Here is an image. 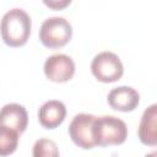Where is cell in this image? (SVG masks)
Instances as JSON below:
<instances>
[{
  "label": "cell",
  "instance_id": "6da1fadb",
  "mask_svg": "<svg viewBox=\"0 0 157 157\" xmlns=\"http://www.w3.org/2000/svg\"><path fill=\"white\" fill-rule=\"evenodd\" d=\"M31 17L22 9H11L0 21V33L4 43L11 48H18L27 43L31 36Z\"/></svg>",
  "mask_w": 157,
  "mask_h": 157
},
{
  "label": "cell",
  "instance_id": "7a4b0ae2",
  "mask_svg": "<svg viewBox=\"0 0 157 157\" xmlns=\"http://www.w3.org/2000/svg\"><path fill=\"white\" fill-rule=\"evenodd\" d=\"M92 135L96 146H117L125 142L128 137V128L126 124L117 117H96Z\"/></svg>",
  "mask_w": 157,
  "mask_h": 157
},
{
  "label": "cell",
  "instance_id": "3957f363",
  "mask_svg": "<svg viewBox=\"0 0 157 157\" xmlns=\"http://www.w3.org/2000/svg\"><path fill=\"white\" fill-rule=\"evenodd\" d=\"M72 38V27L64 17H49L44 20L39 29V40L45 48L59 49Z\"/></svg>",
  "mask_w": 157,
  "mask_h": 157
},
{
  "label": "cell",
  "instance_id": "277c9868",
  "mask_svg": "<svg viewBox=\"0 0 157 157\" xmlns=\"http://www.w3.org/2000/svg\"><path fill=\"white\" fill-rule=\"evenodd\" d=\"M92 75L101 82L112 83L123 77L124 66L119 56L112 52L98 53L91 63Z\"/></svg>",
  "mask_w": 157,
  "mask_h": 157
},
{
  "label": "cell",
  "instance_id": "5b68a950",
  "mask_svg": "<svg viewBox=\"0 0 157 157\" xmlns=\"http://www.w3.org/2000/svg\"><path fill=\"white\" fill-rule=\"evenodd\" d=\"M96 117L87 113L76 114L69 125V136L72 142L82 150H92L96 147L92 129Z\"/></svg>",
  "mask_w": 157,
  "mask_h": 157
},
{
  "label": "cell",
  "instance_id": "8992f818",
  "mask_svg": "<svg viewBox=\"0 0 157 157\" xmlns=\"http://www.w3.org/2000/svg\"><path fill=\"white\" fill-rule=\"evenodd\" d=\"M43 71L52 82H67L75 75V63L66 54H54L45 60Z\"/></svg>",
  "mask_w": 157,
  "mask_h": 157
},
{
  "label": "cell",
  "instance_id": "52a82bcc",
  "mask_svg": "<svg viewBox=\"0 0 157 157\" xmlns=\"http://www.w3.org/2000/svg\"><path fill=\"white\" fill-rule=\"evenodd\" d=\"M108 104L112 109L128 113L137 108L140 102L139 92L130 86H119L113 88L107 97Z\"/></svg>",
  "mask_w": 157,
  "mask_h": 157
},
{
  "label": "cell",
  "instance_id": "ba28073f",
  "mask_svg": "<svg viewBox=\"0 0 157 157\" xmlns=\"http://www.w3.org/2000/svg\"><path fill=\"white\" fill-rule=\"evenodd\" d=\"M0 125L10 128L18 134L25 132L28 125V114L26 108L18 103L5 104L0 109Z\"/></svg>",
  "mask_w": 157,
  "mask_h": 157
},
{
  "label": "cell",
  "instance_id": "9c48e42d",
  "mask_svg": "<svg viewBox=\"0 0 157 157\" xmlns=\"http://www.w3.org/2000/svg\"><path fill=\"white\" fill-rule=\"evenodd\" d=\"M66 117V107L61 101H47L38 110L39 124L45 129H55L63 124Z\"/></svg>",
  "mask_w": 157,
  "mask_h": 157
},
{
  "label": "cell",
  "instance_id": "30bf717a",
  "mask_svg": "<svg viewBox=\"0 0 157 157\" xmlns=\"http://www.w3.org/2000/svg\"><path fill=\"white\" fill-rule=\"evenodd\" d=\"M137 135L141 144L150 147L157 145V104L153 103L145 109L140 120Z\"/></svg>",
  "mask_w": 157,
  "mask_h": 157
},
{
  "label": "cell",
  "instance_id": "8fae6325",
  "mask_svg": "<svg viewBox=\"0 0 157 157\" xmlns=\"http://www.w3.org/2000/svg\"><path fill=\"white\" fill-rule=\"evenodd\" d=\"M20 135L17 131L0 125V156L12 155L17 150Z\"/></svg>",
  "mask_w": 157,
  "mask_h": 157
},
{
  "label": "cell",
  "instance_id": "7c38bea8",
  "mask_svg": "<svg viewBox=\"0 0 157 157\" xmlns=\"http://www.w3.org/2000/svg\"><path fill=\"white\" fill-rule=\"evenodd\" d=\"M32 155L34 157H58L59 150L56 144L49 139H39L33 146Z\"/></svg>",
  "mask_w": 157,
  "mask_h": 157
},
{
  "label": "cell",
  "instance_id": "4fadbf2b",
  "mask_svg": "<svg viewBox=\"0 0 157 157\" xmlns=\"http://www.w3.org/2000/svg\"><path fill=\"white\" fill-rule=\"evenodd\" d=\"M43 4L50 9V10H54V11H60V10H64L66 9L72 0H42Z\"/></svg>",
  "mask_w": 157,
  "mask_h": 157
}]
</instances>
